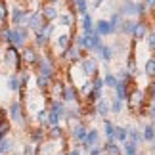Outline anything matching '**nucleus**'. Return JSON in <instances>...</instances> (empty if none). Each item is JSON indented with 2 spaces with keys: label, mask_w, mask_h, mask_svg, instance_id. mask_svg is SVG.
<instances>
[{
  "label": "nucleus",
  "mask_w": 155,
  "mask_h": 155,
  "mask_svg": "<svg viewBox=\"0 0 155 155\" xmlns=\"http://www.w3.org/2000/svg\"><path fill=\"white\" fill-rule=\"evenodd\" d=\"M128 107H130V113L132 111H140V113H144L146 111V107H150V102L146 100V94L138 90V88H134V90H130L128 94Z\"/></svg>",
  "instance_id": "obj_1"
},
{
  "label": "nucleus",
  "mask_w": 155,
  "mask_h": 155,
  "mask_svg": "<svg viewBox=\"0 0 155 155\" xmlns=\"http://www.w3.org/2000/svg\"><path fill=\"white\" fill-rule=\"evenodd\" d=\"M4 63L8 65V67H12L15 73H19V71H21V65H23L19 48H15V46L8 44V48L4 50Z\"/></svg>",
  "instance_id": "obj_2"
},
{
  "label": "nucleus",
  "mask_w": 155,
  "mask_h": 155,
  "mask_svg": "<svg viewBox=\"0 0 155 155\" xmlns=\"http://www.w3.org/2000/svg\"><path fill=\"white\" fill-rule=\"evenodd\" d=\"M29 38H31V31H29L25 25L14 27V29H12V33H10V44L15 46V48H23Z\"/></svg>",
  "instance_id": "obj_3"
},
{
  "label": "nucleus",
  "mask_w": 155,
  "mask_h": 155,
  "mask_svg": "<svg viewBox=\"0 0 155 155\" xmlns=\"http://www.w3.org/2000/svg\"><path fill=\"white\" fill-rule=\"evenodd\" d=\"M35 67L38 69V75H42V77H48V79L54 81V75H56V67H54V61H52V58H42L40 56L38 58V63L35 65Z\"/></svg>",
  "instance_id": "obj_4"
},
{
  "label": "nucleus",
  "mask_w": 155,
  "mask_h": 155,
  "mask_svg": "<svg viewBox=\"0 0 155 155\" xmlns=\"http://www.w3.org/2000/svg\"><path fill=\"white\" fill-rule=\"evenodd\" d=\"M96 146H100V132L96 128H90L86 132V136H84V140L79 144V147H81V151H90L92 147H96Z\"/></svg>",
  "instance_id": "obj_5"
},
{
  "label": "nucleus",
  "mask_w": 155,
  "mask_h": 155,
  "mask_svg": "<svg viewBox=\"0 0 155 155\" xmlns=\"http://www.w3.org/2000/svg\"><path fill=\"white\" fill-rule=\"evenodd\" d=\"M8 113H10V119L14 123H17V124H25L27 123V113L23 111V104L21 102H12Z\"/></svg>",
  "instance_id": "obj_6"
},
{
  "label": "nucleus",
  "mask_w": 155,
  "mask_h": 155,
  "mask_svg": "<svg viewBox=\"0 0 155 155\" xmlns=\"http://www.w3.org/2000/svg\"><path fill=\"white\" fill-rule=\"evenodd\" d=\"M21 54V61L25 65H37L38 63V52L35 46H23V50L19 52Z\"/></svg>",
  "instance_id": "obj_7"
},
{
  "label": "nucleus",
  "mask_w": 155,
  "mask_h": 155,
  "mask_svg": "<svg viewBox=\"0 0 155 155\" xmlns=\"http://www.w3.org/2000/svg\"><path fill=\"white\" fill-rule=\"evenodd\" d=\"M61 102L63 104H79L81 102L79 90H77V86H73V82H71V84H65L63 94H61Z\"/></svg>",
  "instance_id": "obj_8"
},
{
  "label": "nucleus",
  "mask_w": 155,
  "mask_h": 155,
  "mask_svg": "<svg viewBox=\"0 0 155 155\" xmlns=\"http://www.w3.org/2000/svg\"><path fill=\"white\" fill-rule=\"evenodd\" d=\"M81 69L86 77H96L98 75V61L94 58H82L81 59Z\"/></svg>",
  "instance_id": "obj_9"
},
{
  "label": "nucleus",
  "mask_w": 155,
  "mask_h": 155,
  "mask_svg": "<svg viewBox=\"0 0 155 155\" xmlns=\"http://www.w3.org/2000/svg\"><path fill=\"white\" fill-rule=\"evenodd\" d=\"M59 58H61V59H69L71 63H79L81 59H82V50L71 44L67 50H61V54H59Z\"/></svg>",
  "instance_id": "obj_10"
},
{
  "label": "nucleus",
  "mask_w": 155,
  "mask_h": 155,
  "mask_svg": "<svg viewBox=\"0 0 155 155\" xmlns=\"http://www.w3.org/2000/svg\"><path fill=\"white\" fill-rule=\"evenodd\" d=\"M27 17H29V12L19 8V6H15V8L12 10L10 21L14 23V27H19V25H25V23H27Z\"/></svg>",
  "instance_id": "obj_11"
},
{
  "label": "nucleus",
  "mask_w": 155,
  "mask_h": 155,
  "mask_svg": "<svg viewBox=\"0 0 155 155\" xmlns=\"http://www.w3.org/2000/svg\"><path fill=\"white\" fill-rule=\"evenodd\" d=\"M38 12H40V15H42V19H44L46 23H54V21L58 19V15H59L56 4H44Z\"/></svg>",
  "instance_id": "obj_12"
},
{
  "label": "nucleus",
  "mask_w": 155,
  "mask_h": 155,
  "mask_svg": "<svg viewBox=\"0 0 155 155\" xmlns=\"http://www.w3.org/2000/svg\"><path fill=\"white\" fill-rule=\"evenodd\" d=\"M44 19H42V15H40V12L37 10V12H33V14H29V17H27V23H25V27L29 29V31H38L40 27L44 25Z\"/></svg>",
  "instance_id": "obj_13"
},
{
  "label": "nucleus",
  "mask_w": 155,
  "mask_h": 155,
  "mask_svg": "<svg viewBox=\"0 0 155 155\" xmlns=\"http://www.w3.org/2000/svg\"><path fill=\"white\" fill-rule=\"evenodd\" d=\"M147 33H150V25H147L146 21H136L130 37H132V40H144Z\"/></svg>",
  "instance_id": "obj_14"
},
{
  "label": "nucleus",
  "mask_w": 155,
  "mask_h": 155,
  "mask_svg": "<svg viewBox=\"0 0 155 155\" xmlns=\"http://www.w3.org/2000/svg\"><path fill=\"white\" fill-rule=\"evenodd\" d=\"M94 31H96L100 37H109V35L115 33V29L111 27L109 19H98V23L94 25Z\"/></svg>",
  "instance_id": "obj_15"
},
{
  "label": "nucleus",
  "mask_w": 155,
  "mask_h": 155,
  "mask_svg": "<svg viewBox=\"0 0 155 155\" xmlns=\"http://www.w3.org/2000/svg\"><path fill=\"white\" fill-rule=\"evenodd\" d=\"M56 144L58 142H54V140H44L42 144L37 146V155H56L58 153Z\"/></svg>",
  "instance_id": "obj_16"
},
{
  "label": "nucleus",
  "mask_w": 155,
  "mask_h": 155,
  "mask_svg": "<svg viewBox=\"0 0 155 155\" xmlns=\"http://www.w3.org/2000/svg\"><path fill=\"white\" fill-rule=\"evenodd\" d=\"M88 132V128H86V124H82V123H77L73 130H71V138L75 140V146H79L82 140H84V136Z\"/></svg>",
  "instance_id": "obj_17"
},
{
  "label": "nucleus",
  "mask_w": 155,
  "mask_h": 155,
  "mask_svg": "<svg viewBox=\"0 0 155 155\" xmlns=\"http://www.w3.org/2000/svg\"><path fill=\"white\" fill-rule=\"evenodd\" d=\"M44 140H46V128H42V127H35L31 130V134H29V142H31L33 146L42 144Z\"/></svg>",
  "instance_id": "obj_18"
},
{
  "label": "nucleus",
  "mask_w": 155,
  "mask_h": 155,
  "mask_svg": "<svg viewBox=\"0 0 155 155\" xmlns=\"http://www.w3.org/2000/svg\"><path fill=\"white\" fill-rule=\"evenodd\" d=\"M46 140H54V142H61L65 140V130L59 127H48L46 128Z\"/></svg>",
  "instance_id": "obj_19"
},
{
  "label": "nucleus",
  "mask_w": 155,
  "mask_h": 155,
  "mask_svg": "<svg viewBox=\"0 0 155 155\" xmlns=\"http://www.w3.org/2000/svg\"><path fill=\"white\" fill-rule=\"evenodd\" d=\"M100 147H102V155H123L121 146L113 140H105V144L100 146Z\"/></svg>",
  "instance_id": "obj_20"
},
{
  "label": "nucleus",
  "mask_w": 155,
  "mask_h": 155,
  "mask_svg": "<svg viewBox=\"0 0 155 155\" xmlns=\"http://www.w3.org/2000/svg\"><path fill=\"white\" fill-rule=\"evenodd\" d=\"M127 140L128 142H132V144H136L138 147H142L146 144L144 142V136H142V130H138V128H127Z\"/></svg>",
  "instance_id": "obj_21"
},
{
  "label": "nucleus",
  "mask_w": 155,
  "mask_h": 155,
  "mask_svg": "<svg viewBox=\"0 0 155 155\" xmlns=\"http://www.w3.org/2000/svg\"><path fill=\"white\" fill-rule=\"evenodd\" d=\"M119 14H121L123 17H136V2H132V0H124V2L119 6Z\"/></svg>",
  "instance_id": "obj_22"
},
{
  "label": "nucleus",
  "mask_w": 155,
  "mask_h": 155,
  "mask_svg": "<svg viewBox=\"0 0 155 155\" xmlns=\"http://www.w3.org/2000/svg\"><path fill=\"white\" fill-rule=\"evenodd\" d=\"M94 111H96V115H100L102 119H107V115L111 113L109 109V100H105V98H100L96 105H94Z\"/></svg>",
  "instance_id": "obj_23"
},
{
  "label": "nucleus",
  "mask_w": 155,
  "mask_h": 155,
  "mask_svg": "<svg viewBox=\"0 0 155 155\" xmlns=\"http://www.w3.org/2000/svg\"><path fill=\"white\" fill-rule=\"evenodd\" d=\"M15 150V140L10 138V136H4L0 138V155H10Z\"/></svg>",
  "instance_id": "obj_24"
},
{
  "label": "nucleus",
  "mask_w": 155,
  "mask_h": 155,
  "mask_svg": "<svg viewBox=\"0 0 155 155\" xmlns=\"http://www.w3.org/2000/svg\"><path fill=\"white\" fill-rule=\"evenodd\" d=\"M63 88H65V84H63V81H61V79H56V81H52V84H50V88H48V90L52 92V94H50V96H52V100H61Z\"/></svg>",
  "instance_id": "obj_25"
},
{
  "label": "nucleus",
  "mask_w": 155,
  "mask_h": 155,
  "mask_svg": "<svg viewBox=\"0 0 155 155\" xmlns=\"http://www.w3.org/2000/svg\"><path fill=\"white\" fill-rule=\"evenodd\" d=\"M73 38H75V37H73L71 33H63V35H59V37H58L56 44H58V46H59L61 50H67L69 46L73 44Z\"/></svg>",
  "instance_id": "obj_26"
},
{
  "label": "nucleus",
  "mask_w": 155,
  "mask_h": 155,
  "mask_svg": "<svg viewBox=\"0 0 155 155\" xmlns=\"http://www.w3.org/2000/svg\"><path fill=\"white\" fill-rule=\"evenodd\" d=\"M96 52H98V56H100V59H104V61L107 63V61H111L113 59V50H111V46H107V44H102L100 48H96Z\"/></svg>",
  "instance_id": "obj_27"
},
{
  "label": "nucleus",
  "mask_w": 155,
  "mask_h": 155,
  "mask_svg": "<svg viewBox=\"0 0 155 155\" xmlns=\"http://www.w3.org/2000/svg\"><path fill=\"white\" fill-rule=\"evenodd\" d=\"M142 136H144V142L151 144L153 138H155V123H146L144 130H142Z\"/></svg>",
  "instance_id": "obj_28"
},
{
  "label": "nucleus",
  "mask_w": 155,
  "mask_h": 155,
  "mask_svg": "<svg viewBox=\"0 0 155 155\" xmlns=\"http://www.w3.org/2000/svg\"><path fill=\"white\" fill-rule=\"evenodd\" d=\"M81 27H82V31H84V33H92L94 31V19H92L90 14H84V15L81 17Z\"/></svg>",
  "instance_id": "obj_29"
},
{
  "label": "nucleus",
  "mask_w": 155,
  "mask_h": 155,
  "mask_svg": "<svg viewBox=\"0 0 155 155\" xmlns=\"http://www.w3.org/2000/svg\"><path fill=\"white\" fill-rule=\"evenodd\" d=\"M123 155H140V147L136 146V144H132V142H123Z\"/></svg>",
  "instance_id": "obj_30"
},
{
  "label": "nucleus",
  "mask_w": 155,
  "mask_h": 155,
  "mask_svg": "<svg viewBox=\"0 0 155 155\" xmlns=\"http://www.w3.org/2000/svg\"><path fill=\"white\" fill-rule=\"evenodd\" d=\"M113 142H117V144H123V142H127V127H117V124H115Z\"/></svg>",
  "instance_id": "obj_31"
},
{
  "label": "nucleus",
  "mask_w": 155,
  "mask_h": 155,
  "mask_svg": "<svg viewBox=\"0 0 155 155\" xmlns=\"http://www.w3.org/2000/svg\"><path fill=\"white\" fill-rule=\"evenodd\" d=\"M134 23H136V21H132L130 17H127V19H123L121 27H119V33H121V35H124V37H128V35L132 33V29H134Z\"/></svg>",
  "instance_id": "obj_32"
},
{
  "label": "nucleus",
  "mask_w": 155,
  "mask_h": 155,
  "mask_svg": "<svg viewBox=\"0 0 155 155\" xmlns=\"http://www.w3.org/2000/svg\"><path fill=\"white\" fill-rule=\"evenodd\" d=\"M50 38L42 35V31H35V48H44V46H48Z\"/></svg>",
  "instance_id": "obj_33"
},
{
  "label": "nucleus",
  "mask_w": 155,
  "mask_h": 155,
  "mask_svg": "<svg viewBox=\"0 0 155 155\" xmlns=\"http://www.w3.org/2000/svg\"><path fill=\"white\" fill-rule=\"evenodd\" d=\"M109 109H111V113H115V115H121L123 109H124V102L113 96V100L109 102Z\"/></svg>",
  "instance_id": "obj_34"
},
{
  "label": "nucleus",
  "mask_w": 155,
  "mask_h": 155,
  "mask_svg": "<svg viewBox=\"0 0 155 155\" xmlns=\"http://www.w3.org/2000/svg\"><path fill=\"white\" fill-rule=\"evenodd\" d=\"M144 73L150 77V79H155V58H147L146 59V65H144Z\"/></svg>",
  "instance_id": "obj_35"
},
{
  "label": "nucleus",
  "mask_w": 155,
  "mask_h": 155,
  "mask_svg": "<svg viewBox=\"0 0 155 155\" xmlns=\"http://www.w3.org/2000/svg\"><path fill=\"white\" fill-rule=\"evenodd\" d=\"M58 23L63 27H75V15L73 14H63V15H58Z\"/></svg>",
  "instance_id": "obj_36"
},
{
  "label": "nucleus",
  "mask_w": 155,
  "mask_h": 155,
  "mask_svg": "<svg viewBox=\"0 0 155 155\" xmlns=\"http://www.w3.org/2000/svg\"><path fill=\"white\" fill-rule=\"evenodd\" d=\"M12 132V123L10 119H0V138H4V136H8Z\"/></svg>",
  "instance_id": "obj_37"
},
{
  "label": "nucleus",
  "mask_w": 155,
  "mask_h": 155,
  "mask_svg": "<svg viewBox=\"0 0 155 155\" xmlns=\"http://www.w3.org/2000/svg\"><path fill=\"white\" fill-rule=\"evenodd\" d=\"M8 88L12 92H19V75H17V73L8 77Z\"/></svg>",
  "instance_id": "obj_38"
},
{
  "label": "nucleus",
  "mask_w": 155,
  "mask_h": 155,
  "mask_svg": "<svg viewBox=\"0 0 155 155\" xmlns=\"http://www.w3.org/2000/svg\"><path fill=\"white\" fill-rule=\"evenodd\" d=\"M52 84V79H48V77H42V75H37V86L40 88L42 92H46Z\"/></svg>",
  "instance_id": "obj_39"
},
{
  "label": "nucleus",
  "mask_w": 155,
  "mask_h": 155,
  "mask_svg": "<svg viewBox=\"0 0 155 155\" xmlns=\"http://www.w3.org/2000/svg\"><path fill=\"white\" fill-rule=\"evenodd\" d=\"M71 2H75L77 14H81V15L88 14V0H71Z\"/></svg>",
  "instance_id": "obj_40"
},
{
  "label": "nucleus",
  "mask_w": 155,
  "mask_h": 155,
  "mask_svg": "<svg viewBox=\"0 0 155 155\" xmlns=\"http://www.w3.org/2000/svg\"><path fill=\"white\" fill-rule=\"evenodd\" d=\"M104 132L107 140H113V132H115V124H113L109 119H104Z\"/></svg>",
  "instance_id": "obj_41"
},
{
  "label": "nucleus",
  "mask_w": 155,
  "mask_h": 155,
  "mask_svg": "<svg viewBox=\"0 0 155 155\" xmlns=\"http://www.w3.org/2000/svg\"><path fill=\"white\" fill-rule=\"evenodd\" d=\"M123 19H124V17H123L121 14H119V12H115V14H111V19H109V23H111V27L115 29V31H119V27H121Z\"/></svg>",
  "instance_id": "obj_42"
},
{
  "label": "nucleus",
  "mask_w": 155,
  "mask_h": 155,
  "mask_svg": "<svg viewBox=\"0 0 155 155\" xmlns=\"http://www.w3.org/2000/svg\"><path fill=\"white\" fill-rule=\"evenodd\" d=\"M117 82H119V79L113 73H107L105 77H104V86H109V88H115L117 86Z\"/></svg>",
  "instance_id": "obj_43"
},
{
  "label": "nucleus",
  "mask_w": 155,
  "mask_h": 155,
  "mask_svg": "<svg viewBox=\"0 0 155 155\" xmlns=\"http://www.w3.org/2000/svg\"><path fill=\"white\" fill-rule=\"evenodd\" d=\"M10 33H12V29L8 25H2V29H0V40L6 44H10Z\"/></svg>",
  "instance_id": "obj_44"
},
{
  "label": "nucleus",
  "mask_w": 155,
  "mask_h": 155,
  "mask_svg": "<svg viewBox=\"0 0 155 155\" xmlns=\"http://www.w3.org/2000/svg\"><path fill=\"white\" fill-rule=\"evenodd\" d=\"M6 19H8V4L0 0V23H6Z\"/></svg>",
  "instance_id": "obj_45"
},
{
  "label": "nucleus",
  "mask_w": 155,
  "mask_h": 155,
  "mask_svg": "<svg viewBox=\"0 0 155 155\" xmlns=\"http://www.w3.org/2000/svg\"><path fill=\"white\" fill-rule=\"evenodd\" d=\"M21 153H23V155H37V146H33L31 142H25V146H23Z\"/></svg>",
  "instance_id": "obj_46"
},
{
  "label": "nucleus",
  "mask_w": 155,
  "mask_h": 155,
  "mask_svg": "<svg viewBox=\"0 0 155 155\" xmlns=\"http://www.w3.org/2000/svg\"><path fill=\"white\" fill-rule=\"evenodd\" d=\"M146 42H147V48H150L151 52H155V31L146 35Z\"/></svg>",
  "instance_id": "obj_47"
},
{
  "label": "nucleus",
  "mask_w": 155,
  "mask_h": 155,
  "mask_svg": "<svg viewBox=\"0 0 155 155\" xmlns=\"http://www.w3.org/2000/svg\"><path fill=\"white\" fill-rule=\"evenodd\" d=\"M90 82H92L94 90H102V88H104V79H102V77H94Z\"/></svg>",
  "instance_id": "obj_48"
},
{
  "label": "nucleus",
  "mask_w": 155,
  "mask_h": 155,
  "mask_svg": "<svg viewBox=\"0 0 155 155\" xmlns=\"http://www.w3.org/2000/svg\"><path fill=\"white\" fill-rule=\"evenodd\" d=\"M147 115H150L151 123H155V104H150V107H147Z\"/></svg>",
  "instance_id": "obj_49"
},
{
  "label": "nucleus",
  "mask_w": 155,
  "mask_h": 155,
  "mask_svg": "<svg viewBox=\"0 0 155 155\" xmlns=\"http://www.w3.org/2000/svg\"><path fill=\"white\" fill-rule=\"evenodd\" d=\"M67 155H82V151H81V147L79 146H73L71 150L67 151Z\"/></svg>",
  "instance_id": "obj_50"
},
{
  "label": "nucleus",
  "mask_w": 155,
  "mask_h": 155,
  "mask_svg": "<svg viewBox=\"0 0 155 155\" xmlns=\"http://www.w3.org/2000/svg\"><path fill=\"white\" fill-rule=\"evenodd\" d=\"M88 155H102V147L96 146V147H92L90 151H88Z\"/></svg>",
  "instance_id": "obj_51"
},
{
  "label": "nucleus",
  "mask_w": 155,
  "mask_h": 155,
  "mask_svg": "<svg viewBox=\"0 0 155 155\" xmlns=\"http://www.w3.org/2000/svg\"><path fill=\"white\" fill-rule=\"evenodd\" d=\"M144 4L147 6V10H155V0H146Z\"/></svg>",
  "instance_id": "obj_52"
},
{
  "label": "nucleus",
  "mask_w": 155,
  "mask_h": 155,
  "mask_svg": "<svg viewBox=\"0 0 155 155\" xmlns=\"http://www.w3.org/2000/svg\"><path fill=\"white\" fill-rule=\"evenodd\" d=\"M102 2H105V0H94V8H98V6L102 4Z\"/></svg>",
  "instance_id": "obj_53"
},
{
  "label": "nucleus",
  "mask_w": 155,
  "mask_h": 155,
  "mask_svg": "<svg viewBox=\"0 0 155 155\" xmlns=\"http://www.w3.org/2000/svg\"><path fill=\"white\" fill-rule=\"evenodd\" d=\"M151 155H155V138H153V142H151Z\"/></svg>",
  "instance_id": "obj_54"
},
{
  "label": "nucleus",
  "mask_w": 155,
  "mask_h": 155,
  "mask_svg": "<svg viewBox=\"0 0 155 155\" xmlns=\"http://www.w3.org/2000/svg\"><path fill=\"white\" fill-rule=\"evenodd\" d=\"M44 2H46V4H56L58 0H44Z\"/></svg>",
  "instance_id": "obj_55"
},
{
  "label": "nucleus",
  "mask_w": 155,
  "mask_h": 155,
  "mask_svg": "<svg viewBox=\"0 0 155 155\" xmlns=\"http://www.w3.org/2000/svg\"><path fill=\"white\" fill-rule=\"evenodd\" d=\"M56 155H67V151H58Z\"/></svg>",
  "instance_id": "obj_56"
},
{
  "label": "nucleus",
  "mask_w": 155,
  "mask_h": 155,
  "mask_svg": "<svg viewBox=\"0 0 155 155\" xmlns=\"http://www.w3.org/2000/svg\"><path fill=\"white\" fill-rule=\"evenodd\" d=\"M0 63H2V56H0Z\"/></svg>",
  "instance_id": "obj_57"
}]
</instances>
